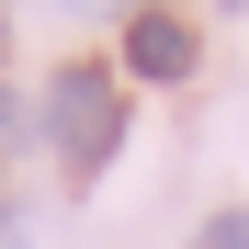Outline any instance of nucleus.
Instances as JSON below:
<instances>
[{
    "mask_svg": "<svg viewBox=\"0 0 249 249\" xmlns=\"http://www.w3.org/2000/svg\"><path fill=\"white\" fill-rule=\"evenodd\" d=\"M193 57H204V34L181 12H159V0L124 12V68H136V79H193Z\"/></svg>",
    "mask_w": 249,
    "mask_h": 249,
    "instance_id": "f03ea898",
    "label": "nucleus"
},
{
    "mask_svg": "<svg viewBox=\"0 0 249 249\" xmlns=\"http://www.w3.org/2000/svg\"><path fill=\"white\" fill-rule=\"evenodd\" d=\"M227 12H249V0H227Z\"/></svg>",
    "mask_w": 249,
    "mask_h": 249,
    "instance_id": "39448f33",
    "label": "nucleus"
},
{
    "mask_svg": "<svg viewBox=\"0 0 249 249\" xmlns=\"http://www.w3.org/2000/svg\"><path fill=\"white\" fill-rule=\"evenodd\" d=\"M193 249H249V215H215V227H204Z\"/></svg>",
    "mask_w": 249,
    "mask_h": 249,
    "instance_id": "7ed1b4c3",
    "label": "nucleus"
},
{
    "mask_svg": "<svg viewBox=\"0 0 249 249\" xmlns=\"http://www.w3.org/2000/svg\"><path fill=\"white\" fill-rule=\"evenodd\" d=\"M46 136L68 159V181H102V159L124 136V91H113V68H57L46 79Z\"/></svg>",
    "mask_w": 249,
    "mask_h": 249,
    "instance_id": "f257e3e1",
    "label": "nucleus"
},
{
    "mask_svg": "<svg viewBox=\"0 0 249 249\" xmlns=\"http://www.w3.org/2000/svg\"><path fill=\"white\" fill-rule=\"evenodd\" d=\"M0 136H23V102H12V91H0Z\"/></svg>",
    "mask_w": 249,
    "mask_h": 249,
    "instance_id": "20e7f679",
    "label": "nucleus"
},
{
    "mask_svg": "<svg viewBox=\"0 0 249 249\" xmlns=\"http://www.w3.org/2000/svg\"><path fill=\"white\" fill-rule=\"evenodd\" d=\"M79 12H91V0H79Z\"/></svg>",
    "mask_w": 249,
    "mask_h": 249,
    "instance_id": "423d86ee",
    "label": "nucleus"
}]
</instances>
